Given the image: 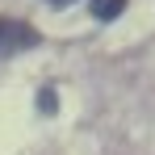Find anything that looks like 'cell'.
Here are the masks:
<instances>
[{
  "label": "cell",
  "mask_w": 155,
  "mask_h": 155,
  "mask_svg": "<svg viewBox=\"0 0 155 155\" xmlns=\"http://www.w3.org/2000/svg\"><path fill=\"white\" fill-rule=\"evenodd\" d=\"M122 8H126V0H92V17H97V21L122 17Z\"/></svg>",
  "instance_id": "7a4b0ae2"
},
{
  "label": "cell",
  "mask_w": 155,
  "mask_h": 155,
  "mask_svg": "<svg viewBox=\"0 0 155 155\" xmlns=\"http://www.w3.org/2000/svg\"><path fill=\"white\" fill-rule=\"evenodd\" d=\"M29 46H38V29L17 17H0V59H13Z\"/></svg>",
  "instance_id": "6da1fadb"
},
{
  "label": "cell",
  "mask_w": 155,
  "mask_h": 155,
  "mask_svg": "<svg viewBox=\"0 0 155 155\" xmlns=\"http://www.w3.org/2000/svg\"><path fill=\"white\" fill-rule=\"evenodd\" d=\"M38 105H42V113H54V88H42Z\"/></svg>",
  "instance_id": "3957f363"
},
{
  "label": "cell",
  "mask_w": 155,
  "mask_h": 155,
  "mask_svg": "<svg viewBox=\"0 0 155 155\" xmlns=\"http://www.w3.org/2000/svg\"><path fill=\"white\" fill-rule=\"evenodd\" d=\"M51 4H71V0H51Z\"/></svg>",
  "instance_id": "277c9868"
}]
</instances>
